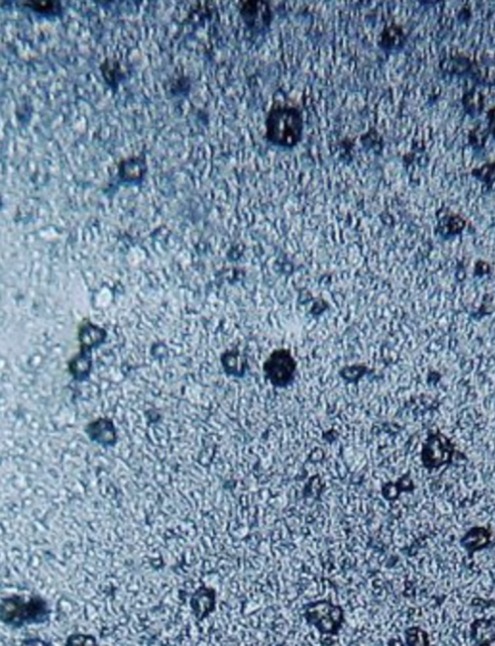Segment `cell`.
Listing matches in <instances>:
<instances>
[{
  "label": "cell",
  "instance_id": "1",
  "mask_svg": "<svg viewBox=\"0 0 495 646\" xmlns=\"http://www.w3.org/2000/svg\"><path fill=\"white\" fill-rule=\"evenodd\" d=\"M265 137L273 146L291 149L296 146L304 133V120L298 108L274 107L267 115Z\"/></svg>",
  "mask_w": 495,
  "mask_h": 646
},
{
  "label": "cell",
  "instance_id": "2",
  "mask_svg": "<svg viewBox=\"0 0 495 646\" xmlns=\"http://www.w3.org/2000/svg\"><path fill=\"white\" fill-rule=\"evenodd\" d=\"M0 616L5 624L21 628L26 625L46 623L50 610L46 601L38 596L26 598L15 595L2 599Z\"/></svg>",
  "mask_w": 495,
  "mask_h": 646
},
{
  "label": "cell",
  "instance_id": "3",
  "mask_svg": "<svg viewBox=\"0 0 495 646\" xmlns=\"http://www.w3.org/2000/svg\"><path fill=\"white\" fill-rule=\"evenodd\" d=\"M305 619L325 635H337L344 623V611L329 601H318L305 606Z\"/></svg>",
  "mask_w": 495,
  "mask_h": 646
},
{
  "label": "cell",
  "instance_id": "4",
  "mask_svg": "<svg viewBox=\"0 0 495 646\" xmlns=\"http://www.w3.org/2000/svg\"><path fill=\"white\" fill-rule=\"evenodd\" d=\"M455 448L444 434L441 432L431 434L426 440L422 450L424 466L428 469L441 468L452 461Z\"/></svg>",
  "mask_w": 495,
  "mask_h": 646
},
{
  "label": "cell",
  "instance_id": "5",
  "mask_svg": "<svg viewBox=\"0 0 495 646\" xmlns=\"http://www.w3.org/2000/svg\"><path fill=\"white\" fill-rule=\"evenodd\" d=\"M240 14L248 30L252 33H266L269 30L273 20L270 5L264 1L242 2Z\"/></svg>",
  "mask_w": 495,
  "mask_h": 646
},
{
  "label": "cell",
  "instance_id": "6",
  "mask_svg": "<svg viewBox=\"0 0 495 646\" xmlns=\"http://www.w3.org/2000/svg\"><path fill=\"white\" fill-rule=\"evenodd\" d=\"M489 538H491V533L488 530L482 529V527H476L465 535L462 540V545L470 553L476 552L489 544Z\"/></svg>",
  "mask_w": 495,
  "mask_h": 646
},
{
  "label": "cell",
  "instance_id": "7",
  "mask_svg": "<svg viewBox=\"0 0 495 646\" xmlns=\"http://www.w3.org/2000/svg\"><path fill=\"white\" fill-rule=\"evenodd\" d=\"M196 598L201 602H197L196 611H199V616L204 617L214 608L215 595L212 589H201L197 593Z\"/></svg>",
  "mask_w": 495,
  "mask_h": 646
},
{
  "label": "cell",
  "instance_id": "8",
  "mask_svg": "<svg viewBox=\"0 0 495 646\" xmlns=\"http://www.w3.org/2000/svg\"><path fill=\"white\" fill-rule=\"evenodd\" d=\"M402 37H404V34H402L401 30L395 28V26H391V28H387L384 31L383 35L381 37L383 41H381L380 45L385 50H391V51L392 50H396L399 46H401Z\"/></svg>",
  "mask_w": 495,
  "mask_h": 646
},
{
  "label": "cell",
  "instance_id": "9",
  "mask_svg": "<svg viewBox=\"0 0 495 646\" xmlns=\"http://www.w3.org/2000/svg\"><path fill=\"white\" fill-rule=\"evenodd\" d=\"M407 640L410 645H426V633L418 628L408 629L407 631Z\"/></svg>",
  "mask_w": 495,
  "mask_h": 646
},
{
  "label": "cell",
  "instance_id": "10",
  "mask_svg": "<svg viewBox=\"0 0 495 646\" xmlns=\"http://www.w3.org/2000/svg\"><path fill=\"white\" fill-rule=\"evenodd\" d=\"M477 178L483 181H492L495 179V163L494 165H487L479 171Z\"/></svg>",
  "mask_w": 495,
  "mask_h": 646
},
{
  "label": "cell",
  "instance_id": "11",
  "mask_svg": "<svg viewBox=\"0 0 495 646\" xmlns=\"http://www.w3.org/2000/svg\"><path fill=\"white\" fill-rule=\"evenodd\" d=\"M55 4H57V2H36V4L35 2H31L30 5H33V6L30 7L34 8V9L38 12L49 13L54 9Z\"/></svg>",
  "mask_w": 495,
  "mask_h": 646
}]
</instances>
